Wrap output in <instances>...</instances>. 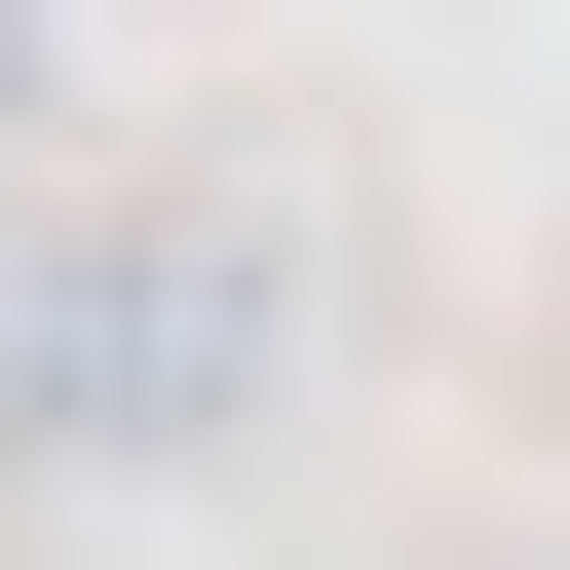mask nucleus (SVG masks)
Returning a JSON list of instances; mask_svg holds the SVG:
<instances>
[{"instance_id": "nucleus-2", "label": "nucleus", "mask_w": 570, "mask_h": 570, "mask_svg": "<svg viewBox=\"0 0 570 570\" xmlns=\"http://www.w3.org/2000/svg\"><path fill=\"white\" fill-rule=\"evenodd\" d=\"M0 115H39V0H0Z\"/></svg>"}, {"instance_id": "nucleus-1", "label": "nucleus", "mask_w": 570, "mask_h": 570, "mask_svg": "<svg viewBox=\"0 0 570 570\" xmlns=\"http://www.w3.org/2000/svg\"><path fill=\"white\" fill-rule=\"evenodd\" d=\"M266 343H305V266H266L228 190H153V228H77L39 305H0V419H39V456H228Z\"/></svg>"}]
</instances>
